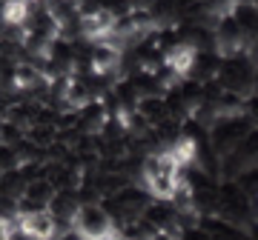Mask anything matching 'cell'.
Wrapping results in <instances>:
<instances>
[{"mask_svg": "<svg viewBox=\"0 0 258 240\" xmlns=\"http://www.w3.org/2000/svg\"><path fill=\"white\" fill-rule=\"evenodd\" d=\"M255 77H258V69L249 60V55H235V57L221 60L215 83L221 86V92L235 94L238 100L247 103L249 97H255Z\"/></svg>", "mask_w": 258, "mask_h": 240, "instance_id": "obj_1", "label": "cell"}, {"mask_svg": "<svg viewBox=\"0 0 258 240\" xmlns=\"http://www.w3.org/2000/svg\"><path fill=\"white\" fill-rule=\"evenodd\" d=\"M118 229L112 214L106 212L103 203L86 200L78 206V212L72 217V234L78 240H109V234Z\"/></svg>", "mask_w": 258, "mask_h": 240, "instance_id": "obj_2", "label": "cell"}, {"mask_svg": "<svg viewBox=\"0 0 258 240\" xmlns=\"http://www.w3.org/2000/svg\"><path fill=\"white\" fill-rule=\"evenodd\" d=\"M149 197L141 186H126V189H120L118 194H112V197H106L103 200V206H106V212L112 214V220H126V226H138L141 220H144V214H147L149 209Z\"/></svg>", "mask_w": 258, "mask_h": 240, "instance_id": "obj_3", "label": "cell"}, {"mask_svg": "<svg viewBox=\"0 0 258 240\" xmlns=\"http://www.w3.org/2000/svg\"><path fill=\"white\" fill-rule=\"evenodd\" d=\"M249 132H252V126H249L247 117H230V120H218L207 132V138H210V146L218 155V160H224L249 138Z\"/></svg>", "mask_w": 258, "mask_h": 240, "instance_id": "obj_4", "label": "cell"}, {"mask_svg": "<svg viewBox=\"0 0 258 240\" xmlns=\"http://www.w3.org/2000/svg\"><path fill=\"white\" fill-rule=\"evenodd\" d=\"M252 172H258V132L255 129L249 132V138L230 157L221 160V180L224 183H235V180L252 175Z\"/></svg>", "mask_w": 258, "mask_h": 240, "instance_id": "obj_5", "label": "cell"}, {"mask_svg": "<svg viewBox=\"0 0 258 240\" xmlns=\"http://www.w3.org/2000/svg\"><path fill=\"white\" fill-rule=\"evenodd\" d=\"M18 223V234H23L26 240H57L60 234V223L49 209H20L15 214Z\"/></svg>", "mask_w": 258, "mask_h": 240, "instance_id": "obj_6", "label": "cell"}, {"mask_svg": "<svg viewBox=\"0 0 258 240\" xmlns=\"http://www.w3.org/2000/svg\"><path fill=\"white\" fill-rule=\"evenodd\" d=\"M212 46H215V55L227 60V57H235V55H247V40L241 35V26L238 20L232 18H224L218 23V29L212 32Z\"/></svg>", "mask_w": 258, "mask_h": 240, "instance_id": "obj_7", "label": "cell"}, {"mask_svg": "<svg viewBox=\"0 0 258 240\" xmlns=\"http://www.w3.org/2000/svg\"><path fill=\"white\" fill-rule=\"evenodd\" d=\"M123 66V52H120L115 43H95L92 52H89V72L95 77H112L115 72H120Z\"/></svg>", "mask_w": 258, "mask_h": 240, "instance_id": "obj_8", "label": "cell"}, {"mask_svg": "<svg viewBox=\"0 0 258 240\" xmlns=\"http://www.w3.org/2000/svg\"><path fill=\"white\" fill-rule=\"evenodd\" d=\"M161 57H164V69H169V72H175L178 77L189 80V72H192V66H195L198 49L189 46L186 40H175L172 46L161 49Z\"/></svg>", "mask_w": 258, "mask_h": 240, "instance_id": "obj_9", "label": "cell"}, {"mask_svg": "<svg viewBox=\"0 0 258 240\" xmlns=\"http://www.w3.org/2000/svg\"><path fill=\"white\" fill-rule=\"evenodd\" d=\"M52 83V74H46L35 63H18L12 72V89L18 92H35V89H46Z\"/></svg>", "mask_w": 258, "mask_h": 240, "instance_id": "obj_10", "label": "cell"}, {"mask_svg": "<svg viewBox=\"0 0 258 240\" xmlns=\"http://www.w3.org/2000/svg\"><path fill=\"white\" fill-rule=\"evenodd\" d=\"M57 189L49 183L46 177H37V180H29L26 192L20 197V209H49L52 200H55Z\"/></svg>", "mask_w": 258, "mask_h": 240, "instance_id": "obj_11", "label": "cell"}, {"mask_svg": "<svg viewBox=\"0 0 258 240\" xmlns=\"http://www.w3.org/2000/svg\"><path fill=\"white\" fill-rule=\"evenodd\" d=\"M32 18V3L29 0H0V20L9 29H23Z\"/></svg>", "mask_w": 258, "mask_h": 240, "instance_id": "obj_12", "label": "cell"}, {"mask_svg": "<svg viewBox=\"0 0 258 240\" xmlns=\"http://www.w3.org/2000/svg\"><path fill=\"white\" fill-rule=\"evenodd\" d=\"M144 229V240H181L184 231L181 229H149L147 223H138Z\"/></svg>", "mask_w": 258, "mask_h": 240, "instance_id": "obj_13", "label": "cell"}, {"mask_svg": "<svg viewBox=\"0 0 258 240\" xmlns=\"http://www.w3.org/2000/svg\"><path fill=\"white\" fill-rule=\"evenodd\" d=\"M0 240H18V223L9 214H0Z\"/></svg>", "mask_w": 258, "mask_h": 240, "instance_id": "obj_14", "label": "cell"}, {"mask_svg": "<svg viewBox=\"0 0 258 240\" xmlns=\"http://www.w3.org/2000/svg\"><path fill=\"white\" fill-rule=\"evenodd\" d=\"M244 117H247V120H249V126L258 132V94L247 100V106H244Z\"/></svg>", "mask_w": 258, "mask_h": 240, "instance_id": "obj_15", "label": "cell"}, {"mask_svg": "<svg viewBox=\"0 0 258 240\" xmlns=\"http://www.w3.org/2000/svg\"><path fill=\"white\" fill-rule=\"evenodd\" d=\"M109 240H138V237H132L129 231H120V229H115V231L109 234Z\"/></svg>", "mask_w": 258, "mask_h": 240, "instance_id": "obj_16", "label": "cell"}, {"mask_svg": "<svg viewBox=\"0 0 258 240\" xmlns=\"http://www.w3.org/2000/svg\"><path fill=\"white\" fill-rule=\"evenodd\" d=\"M247 55H249V60H252V63H255V69H258V40L252 43V49H249Z\"/></svg>", "mask_w": 258, "mask_h": 240, "instance_id": "obj_17", "label": "cell"}, {"mask_svg": "<svg viewBox=\"0 0 258 240\" xmlns=\"http://www.w3.org/2000/svg\"><path fill=\"white\" fill-rule=\"evenodd\" d=\"M247 234H249V240H258V220L252 223V226H249V231H247Z\"/></svg>", "mask_w": 258, "mask_h": 240, "instance_id": "obj_18", "label": "cell"}, {"mask_svg": "<svg viewBox=\"0 0 258 240\" xmlns=\"http://www.w3.org/2000/svg\"><path fill=\"white\" fill-rule=\"evenodd\" d=\"M255 94H258V77H255Z\"/></svg>", "mask_w": 258, "mask_h": 240, "instance_id": "obj_19", "label": "cell"}, {"mask_svg": "<svg viewBox=\"0 0 258 240\" xmlns=\"http://www.w3.org/2000/svg\"><path fill=\"white\" fill-rule=\"evenodd\" d=\"M255 212H258V200H255Z\"/></svg>", "mask_w": 258, "mask_h": 240, "instance_id": "obj_20", "label": "cell"}, {"mask_svg": "<svg viewBox=\"0 0 258 240\" xmlns=\"http://www.w3.org/2000/svg\"><path fill=\"white\" fill-rule=\"evenodd\" d=\"M198 3H207V0H198Z\"/></svg>", "mask_w": 258, "mask_h": 240, "instance_id": "obj_21", "label": "cell"}]
</instances>
